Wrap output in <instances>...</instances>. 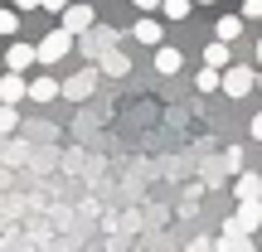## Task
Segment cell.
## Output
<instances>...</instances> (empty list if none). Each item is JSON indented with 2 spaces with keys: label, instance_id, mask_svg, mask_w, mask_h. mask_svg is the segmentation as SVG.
I'll list each match as a JSON object with an SVG mask.
<instances>
[{
  "label": "cell",
  "instance_id": "cell-16",
  "mask_svg": "<svg viewBox=\"0 0 262 252\" xmlns=\"http://www.w3.org/2000/svg\"><path fill=\"white\" fill-rule=\"evenodd\" d=\"M136 39L156 49V44H160V19H136Z\"/></svg>",
  "mask_w": 262,
  "mask_h": 252
},
{
  "label": "cell",
  "instance_id": "cell-17",
  "mask_svg": "<svg viewBox=\"0 0 262 252\" xmlns=\"http://www.w3.org/2000/svg\"><path fill=\"white\" fill-rule=\"evenodd\" d=\"M189 10H194V0H160V15L165 19H185Z\"/></svg>",
  "mask_w": 262,
  "mask_h": 252
},
{
  "label": "cell",
  "instance_id": "cell-23",
  "mask_svg": "<svg viewBox=\"0 0 262 252\" xmlns=\"http://www.w3.org/2000/svg\"><path fill=\"white\" fill-rule=\"evenodd\" d=\"M189 252H219V243H209V238H194V243H189Z\"/></svg>",
  "mask_w": 262,
  "mask_h": 252
},
{
  "label": "cell",
  "instance_id": "cell-8",
  "mask_svg": "<svg viewBox=\"0 0 262 252\" xmlns=\"http://www.w3.org/2000/svg\"><path fill=\"white\" fill-rule=\"evenodd\" d=\"M97 58H102V73H107V78H126V73H131V58H126L117 44H112V49H102Z\"/></svg>",
  "mask_w": 262,
  "mask_h": 252
},
{
  "label": "cell",
  "instance_id": "cell-19",
  "mask_svg": "<svg viewBox=\"0 0 262 252\" xmlns=\"http://www.w3.org/2000/svg\"><path fill=\"white\" fill-rule=\"evenodd\" d=\"M15 126H19L15 107H10V102H0V131H15Z\"/></svg>",
  "mask_w": 262,
  "mask_h": 252
},
{
  "label": "cell",
  "instance_id": "cell-2",
  "mask_svg": "<svg viewBox=\"0 0 262 252\" xmlns=\"http://www.w3.org/2000/svg\"><path fill=\"white\" fill-rule=\"evenodd\" d=\"M257 87V68H243V63H228L224 78H219V93L224 97H248Z\"/></svg>",
  "mask_w": 262,
  "mask_h": 252
},
{
  "label": "cell",
  "instance_id": "cell-5",
  "mask_svg": "<svg viewBox=\"0 0 262 252\" xmlns=\"http://www.w3.org/2000/svg\"><path fill=\"white\" fill-rule=\"evenodd\" d=\"M0 63H5L10 73H25V68L34 63V44H25V39H19V44H10L5 54H0Z\"/></svg>",
  "mask_w": 262,
  "mask_h": 252
},
{
  "label": "cell",
  "instance_id": "cell-27",
  "mask_svg": "<svg viewBox=\"0 0 262 252\" xmlns=\"http://www.w3.org/2000/svg\"><path fill=\"white\" fill-rule=\"evenodd\" d=\"M15 10H39V0H10Z\"/></svg>",
  "mask_w": 262,
  "mask_h": 252
},
{
  "label": "cell",
  "instance_id": "cell-26",
  "mask_svg": "<svg viewBox=\"0 0 262 252\" xmlns=\"http://www.w3.org/2000/svg\"><path fill=\"white\" fill-rule=\"evenodd\" d=\"M248 131H253V141H262V112L253 117V126H248Z\"/></svg>",
  "mask_w": 262,
  "mask_h": 252
},
{
  "label": "cell",
  "instance_id": "cell-7",
  "mask_svg": "<svg viewBox=\"0 0 262 252\" xmlns=\"http://www.w3.org/2000/svg\"><path fill=\"white\" fill-rule=\"evenodd\" d=\"M238 223H243V233H257L262 228V199H238Z\"/></svg>",
  "mask_w": 262,
  "mask_h": 252
},
{
  "label": "cell",
  "instance_id": "cell-10",
  "mask_svg": "<svg viewBox=\"0 0 262 252\" xmlns=\"http://www.w3.org/2000/svg\"><path fill=\"white\" fill-rule=\"evenodd\" d=\"M233 194H238V199H262V175H253V170H238Z\"/></svg>",
  "mask_w": 262,
  "mask_h": 252
},
{
  "label": "cell",
  "instance_id": "cell-11",
  "mask_svg": "<svg viewBox=\"0 0 262 252\" xmlns=\"http://www.w3.org/2000/svg\"><path fill=\"white\" fill-rule=\"evenodd\" d=\"M219 252H257L253 233H219Z\"/></svg>",
  "mask_w": 262,
  "mask_h": 252
},
{
  "label": "cell",
  "instance_id": "cell-13",
  "mask_svg": "<svg viewBox=\"0 0 262 252\" xmlns=\"http://www.w3.org/2000/svg\"><path fill=\"white\" fill-rule=\"evenodd\" d=\"M180 63H185V54H180V49L156 44V68H160V73H180Z\"/></svg>",
  "mask_w": 262,
  "mask_h": 252
},
{
  "label": "cell",
  "instance_id": "cell-21",
  "mask_svg": "<svg viewBox=\"0 0 262 252\" xmlns=\"http://www.w3.org/2000/svg\"><path fill=\"white\" fill-rule=\"evenodd\" d=\"M224 170H233V175L243 170V150H238V146H233V150H224Z\"/></svg>",
  "mask_w": 262,
  "mask_h": 252
},
{
  "label": "cell",
  "instance_id": "cell-15",
  "mask_svg": "<svg viewBox=\"0 0 262 252\" xmlns=\"http://www.w3.org/2000/svg\"><path fill=\"white\" fill-rule=\"evenodd\" d=\"M83 44L93 49V54H102V49H112V44H117V34H112V29H88Z\"/></svg>",
  "mask_w": 262,
  "mask_h": 252
},
{
  "label": "cell",
  "instance_id": "cell-20",
  "mask_svg": "<svg viewBox=\"0 0 262 252\" xmlns=\"http://www.w3.org/2000/svg\"><path fill=\"white\" fill-rule=\"evenodd\" d=\"M219 87V68H204V73H199V93H214Z\"/></svg>",
  "mask_w": 262,
  "mask_h": 252
},
{
  "label": "cell",
  "instance_id": "cell-12",
  "mask_svg": "<svg viewBox=\"0 0 262 252\" xmlns=\"http://www.w3.org/2000/svg\"><path fill=\"white\" fill-rule=\"evenodd\" d=\"M228 58H233V49H228L224 39H214V44L204 49V68H219V73H224V68H228Z\"/></svg>",
  "mask_w": 262,
  "mask_h": 252
},
{
  "label": "cell",
  "instance_id": "cell-9",
  "mask_svg": "<svg viewBox=\"0 0 262 252\" xmlns=\"http://www.w3.org/2000/svg\"><path fill=\"white\" fill-rule=\"evenodd\" d=\"M238 34H243V15H219V19H214V39H224V44H233Z\"/></svg>",
  "mask_w": 262,
  "mask_h": 252
},
{
  "label": "cell",
  "instance_id": "cell-4",
  "mask_svg": "<svg viewBox=\"0 0 262 252\" xmlns=\"http://www.w3.org/2000/svg\"><path fill=\"white\" fill-rule=\"evenodd\" d=\"M93 87H97V73H93V68H83V73H73L68 83H58V97H68V102H88Z\"/></svg>",
  "mask_w": 262,
  "mask_h": 252
},
{
  "label": "cell",
  "instance_id": "cell-24",
  "mask_svg": "<svg viewBox=\"0 0 262 252\" xmlns=\"http://www.w3.org/2000/svg\"><path fill=\"white\" fill-rule=\"evenodd\" d=\"M39 5H44L49 15H63V5H68V0H39Z\"/></svg>",
  "mask_w": 262,
  "mask_h": 252
},
{
  "label": "cell",
  "instance_id": "cell-3",
  "mask_svg": "<svg viewBox=\"0 0 262 252\" xmlns=\"http://www.w3.org/2000/svg\"><path fill=\"white\" fill-rule=\"evenodd\" d=\"M63 29L68 34H88V29H93V5H88V0H68L63 5Z\"/></svg>",
  "mask_w": 262,
  "mask_h": 252
},
{
  "label": "cell",
  "instance_id": "cell-28",
  "mask_svg": "<svg viewBox=\"0 0 262 252\" xmlns=\"http://www.w3.org/2000/svg\"><path fill=\"white\" fill-rule=\"evenodd\" d=\"M194 5H219V0H194Z\"/></svg>",
  "mask_w": 262,
  "mask_h": 252
},
{
  "label": "cell",
  "instance_id": "cell-25",
  "mask_svg": "<svg viewBox=\"0 0 262 252\" xmlns=\"http://www.w3.org/2000/svg\"><path fill=\"white\" fill-rule=\"evenodd\" d=\"M131 5H136L141 15H150V10H160V0H131Z\"/></svg>",
  "mask_w": 262,
  "mask_h": 252
},
{
  "label": "cell",
  "instance_id": "cell-22",
  "mask_svg": "<svg viewBox=\"0 0 262 252\" xmlns=\"http://www.w3.org/2000/svg\"><path fill=\"white\" fill-rule=\"evenodd\" d=\"M262 15V0H243V19H257Z\"/></svg>",
  "mask_w": 262,
  "mask_h": 252
},
{
  "label": "cell",
  "instance_id": "cell-6",
  "mask_svg": "<svg viewBox=\"0 0 262 252\" xmlns=\"http://www.w3.org/2000/svg\"><path fill=\"white\" fill-rule=\"evenodd\" d=\"M25 97H29L25 73H10V68H5V78H0V102H10V107H15V102H25Z\"/></svg>",
  "mask_w": 262,
  "mask_h": 252
},
{
  "label": "cell",
  "instance_id": "cell-18",
  "mask_svg": "<svg viewBox=\"0 0 262 252\" xmlns=\"http://www.w3.org/2000/svg\"><path fill=\"white\" fill-rule=\"evenodd\" d=\"M15 29H19V10L0 5V34H15Z\"/></svg>",
  "mask_w": 262,
  "mask_h": 252
},
{
  "label": "cell",
  "instance_id": "cell-29",
  "mask_svg": "<svg viewBox=\"0 0 262 252\" xmlns=\"http://www.w3.org/2000/svg\"><path fill=\"white\" fill-rule=\"evenodd\" d=\"M257 63H262V39H257Z\"/></svg>",
  "mask_w": 262,
  "mask_h": 252
},
{
  "label": "cell",
  "instance_id": "cell-14",
  "mask_svg": "<svg viewBox=\"0 0 262 252\" xmlns=\"http://www.w3.org/2000/svg\"><path fill=\"white\" fill-rule=\"evenodd\" d=\"M29 97H34V102H54L58 97V78H34V83H29Z\"/></svg>",
  "mask_w": 262,
  "mask_h": 252
},
{
  "label": "cell",
  "instance_id": "cell-30",
  "mask_svg": "<svg viewBox=\"0 0 262 252\" xmlns=\"http://www.w3.org/2000/svg\"><path fill=\"white\" fill-rule=\"evenodd\" d=\"M257 87H262V68H257Z\"/></svg>",
  "mask_w": 262,
  "mask_h": 252
},
{
  "label": "cell",
  "instance_id": "cell-1",
  "mask_svg": "<svg viewBox=\"0 0 262 252\" xmlns=\"http://www.w3.org/2000/svg\"><path fill=\"white\" fill-rule=\"evenodd\" d=\"M73 49H78V39L58 25V29H49V34L34 44V58H39V63H63V54H73Z\"/></svg>",
  "mask_w": 262,
  "mask_h": 252
}]
</instances>
